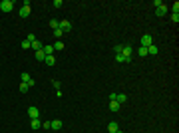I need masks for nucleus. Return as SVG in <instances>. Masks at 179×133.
I'll use <instances>...</instances> for the list:
<instances>
[{"label":"nucleus","instance_id":"obj_1","mask_svg":"<svg viewBox=\"0 0 179 133\" xmlns=\"http://www.w3.org/2000/svg\"><path fill=\"white\" fill-rule=\"evenodd\" d=\"M30 12H32V4H30V0H24L22 8H20V18H28Z\"/></svg>","mask_w":179,"mask_h":133},{"label":"nucleus","instance_id":"obj_2","mask_svg":"<svg viewBox=\"0 0 179 133\" xmlns=\"http://www.w3.org/2000/svg\"><path fill=\"white\" fill-rule=\"evenodd\" d=\"M12 8H14V2H12V0H2V2H0V10H2V12H10Z\"/></svg>","mask_w":179,"mask_h":133},{"label":"nucleus","instance_id":"obj_3","mask_svg":"<svg viewBox=\"0 0 179 133\" xmlns=\"http://www.w3.org/2000/svg\"><path fill=\"white\" fill-rule=\"evenodd\" d=\"M28 115H30V119H38V117H40V109L34 107V105H30V107H28Z\"/></svg>","mask_w":179,"mask_h":133},{"label":"nucleus","instance_id":"obj_4","mask_svg":"<svg viewBox=\"0 0 179 133\" xmlns=\"http://www.w3.org/2000/svg\"><path fill=\"white\" fill-rule=\"evenodd\" d=\"M122 56H126V58H132V54H134V48L130 44H126V46H122V52H120Z\"/></svg>","mask_w":179,"mask_h":133},{"label":"nucleus","instance_id":"obj_5","mask_svg":"<svg viewBox=\"0 0 179 133\" xmlns=\"http://www.w3.org/2000/svg\"><path fill=\"white\" fill-rule=\"evenodd\" d=\"M151 44H153V38H151V34H143V38H141V46H143V48H149Z\"/></svg>","mask_w":179,"mask_h":133},{"label":"nucleus","instance_id":"obj_6","mask_svg":"<svg viewBox=\"0 0 179 133\" xmlns=\"http://www.w3.org/2000/svg\"><path fill=\"white\" fill-rule=\"evenodd\" d=\"M155 14H157L159 18H161V16H165V14H167V6H165V4L161 2L159 6H155Z\"/></svg>","mask_w":179,"mask_h":133},{"label":"nucleus","instance_id":"obj_7","mask_svg":"<svg viewBox=\"0 0 179 133\" xmlns=\"http://www.w3.org/2000/svg\"><path fill=\"white\" fill-rule=\"evenodd\" d=\"M60 30L66 34V32H70L72 30V22H68V20H60Z\"/></svg>","mask_w":179,"mask_h":133},{"label":"nucleus","instance_id":"obj_8","mask_svg":"<svg viewBox=\"0 0 179 133\" xmlns=\"http://www.w3.org/2000/svg\"><path fill=\"white\" fill-rule=\"evenodd\" d=\"M22 84H26L28 88H30V86H34V80H32V76H30L28 72H24V74H22Z\"/></svg>","mask_w":179,"mask_h":133},{"label":"nucleus","instance_id":"obj_9","mask_svg":"<svg viewBox=\"0 0 179 133\" xmlns=\"http://www.w3.org/2000/svg\"><path fill=\"white\" fill-rule=\"evenodd\" d=\"M50 129H54V131H60V129H62V121H60V119H54V121H50Z\"/></svg>","mask_w":179,"mask_h":133},{"label":"nucleus","instance_id":"obj_10","mask_svg":"<svg viewBox=\"0 0 179 133\" xmlns=\"http://www.w3.org/2000/svg\"><path fill=\"white\" fill-rule=\"evenodd\" d=\"M42 48H44V44H42V42H40V40H38V38H36V40H34V42H32V50H34V52H40V50H42Z\"/></svg>","mask_w":179,"mask_h":133},{"label":"nucleus","instance_id":"obj_11","mask_svg":"<svg viewBox=\"0 0 179 133\" xmlns=\"http://www.w3.org/2000/svg\"><path fill=\"white\" fill-rule=\"evenodd\" d=\"M42 52H44L46 56H54V46H52V44H46L44 48H42Z\"/></svg>","mask_w":179,"mask_h":133},{"label":"nucleus","instance_id":"obj_12","mask_svg":"<svg viewBox=\"0 0 179 133\" xmlns=\"http://www.w3.org/2000/svg\"><path fill=\"white\" fill-rule=\"evenodd\" d=\"M116 60H118L120 64H126V62L130 64V62H132V58H126V56H122V54H116Z\"/></svg>","mask_w":179,"mask_h":133},{"label":"nucleus","instance_id":"obj_13","mask_svg":"<svg viewBox=\"0 0 179 133\" xmlns=\"http://www.w3.org/2000/svg\"><path fill=\"white\" fill-rule=\"evenodd\" d=\"M30 125H32V129H40V127H42L40 117H38V119H30Z\"/></svg>","mask_w":179,"mask_h":133},{"label":"nucleus","instance_id":"obj_14","mask_svg":"<svg viewBox=\"0 0 179 133\" xmlns=\"http://www.w3.org/2000/svg\"><path fill=\"white\" fill-rule=\"evenodd\" d=\"M157 52H159V50H157V46H155V44H151L149 48H147V56H155Z\"/></svg>","mask_w":179,"mask_h":133},{"label":"nucleus","instance_id":"obj_15","mask_svg":"<svg viewBox=\"0 0 179 133\" xmlns=\"http://www.w3.org/2000/svg\"><path fill=\"white\" fill-rule=\"evenodd\" d=\"M44 62H46V66H56V58L54 56H46Z\"/></svg>","mask_w":179,"mask_h":133},{"label":"nucleus","instance_id":"obj_16","mask_svg":"<svg viewBox=\"0 0 179 133\" xmlns=\"http://www.w3.org/2000/svg\"><path fill=\"white\" fill-rule=\"evenodd\" d=\"M118 129H120V125H118L116 121H112V123L108 125V131H110V133H116V131H118Z\"/></svg>","mask_w":179,"mask_h":133},{"label":"nucleus","instance_id":"obj_17","mask_svg":"<svg viewBox=\"0 0 179 133\" xmlns=\"http://www.w3.org/2000/svg\"><path fill=\"white\" fill-rule=\"evenodd\" d=\"M120 107H122V103H118V101H110V109H112V111H120Z\"/></svg>","mask_w":179,"mask_h":133},{"label":"nucleus","instance_id":"obj_18","mask_svg":"<svg viewBox=\"0 0 179 133\" xmlns=\"http://www.w3.org/2000/svg\"><path fill=\"white\" fill-rule=\"evenodd\" d=\"M116 101H118V103H124V101H128V95H126V93H118Z\"/></svg>","mask_w":179,"mask_h":133},{"label":"nucleus","instance_id":"obj_19","mask_svg":"<svg viewBox=\"0 0 179 133\" xmlns=\"http://www.w3.org/2000/svg\"><path fill=\"white\" fill-rule=\"evenodd\" d=\"M34 56H36V60H38V62H44V58H46V54L42 52V50H40V52H34Z\"/></svg>","mask_w":179,"mask_h":133},{"label":"nucleus","instance_id":"obj_20","mask_svg":"<svg viewBox=\"0 0 179 133\" xmlns=\"http://www.w3.org/2000/svg\"><path fill=\"white\" fill-rule=\"evenodd\" d=\"M62 50H64V42H60V40H58V42L54 44V52H62Z\"/></svg>","mask_w":179,"mask_h":133},{"label":"nucleus","instance_id":"obj_21","mask_svg":"<svg viewBox=\"0 0 179 133\" xmlns=\"http://www.w3.org/2000/svg\"><path fill=\"white\" fill-rule=\"evenodd\" d=\"M50 28L52 30H58L60 28V20H50Z\"/></svg>","mask_w":179,"mask_h":133},{"label":"nucleus","instance_id":"obj_22","mask_svg":"<svg viewBox=\"0 0 179 133\" xmlns=\"http://www.w3.org/2000/svg\"><path fill=\"white\" fill-rule=\"evenodd\" d=\"M137 54H139L141 58H145V56H147V48H143V46H141V48L137 50Z\"/></svg>","mask_w":179,"mask_h":133},{"label":"nucleus","instance_id":"obj_23","mask_svg":"<svg viewBox=\"0 0 179 133\" xmlns=\"http://www.w3.org/2000/svg\"><path fill=\"white\" fill-rule=\"evenodd\" d=\"M171 10H173V14H179V2H173V4H171Z\"/></svg>","mask_w":179,"mask_h":133},{"label":"nucleus","instance_id":"obj_24","mask_svg":"<svg viewBox=\"0 0 179 133\" xmlns=\"http://www.w3.org/2000/svg\"><path fill=\"white\" fill-rule=\"evenodd\" d=\"M22 50H30V48H32V44H30V42H28V40H24V42H22Z\"/></svg>","mask_w":179,"mask_h":133},{"label":"nucleus","instance_id":"obj_25","mask_svg":"<svg viewBox=\"0 0 179 133\" xmlns=\"http://www.w3.org/2000/svg\"><path fill=\"white\" fill-rule=\"evenodd\" d=\"M54 36H56V38H62V36H64V32L58 28V30H54Z\"/></svg>","mask_w":179,"mask_h":133},{"label":"nucleus","instance_id":"obj_26","mask_svg":"<svg viewBox=\"0 0 179 133\" xmlns=\"http://www.w3.org/2000/svg\"><path fill=\"white\" fill-rule=\"evenodd\" d=\"M26 40H28V42H30V44H32V42H34V40H36V36H34V34H28V36H26Z\"/></svg>","mask_w":179,"mask_h":133},{"label":"nucleus","instance_id":"obj_27","mask_svg":"<svg viewBox=\"0 0 179 133\" xmlns=\"http://www.w3.org/2000/svg\"><path fill=\"white\" fill-rule=\"evenodd\" d=\"M171 22L177 24V22H179V14H171Z\"/></svg>","mask_w":179,"mask_h":133},{"label":"nucleus","instance_id":"obj_28","mask_svg":"<svg viewBox=\"0 0 179 133\" xmlns=\"http://www.w3.org/2000/svg\"><path fill=\"white\" fill-rule=\"evenodd\" d=\"M20 91L26 93V91H28V86H26V84H20Z\"/></svg>","mask_w":179,"mask_h":133},{"label":"nucleus","instance_id":"obj_29","mask_svg":"<svg viewBox=\"0 0 179 133\" xmlns=\"http://www.w3.org/2000/svg\"><path fill=\"white\" fill-rule=\"evenodd\" d=\"M116 97H118V93H116V91H112V93H110V101H116Z\"/></svg>","mask_w":179,"mask_h":133},{"label":"nucleus","instance_id":"obj_30","mask_svg":"<svg viewBox=\"0 0 179 133\" xmlns=\"http://www.w3.org/2000/svg\"><path fill=\"white\" fill-rule=\"evenodd\" d=\"M52 86H54V88H56V89H60V86H62V84H60L58 80H54V82H52Z\"/></svg>","mask_w":179,"mask_h":133},{"label":"nucleus","instance_id":"obj_31","mask_svg":"<svg viewBox=\"0 0 179 133\" xmlns=\"http://www.w3.org/2000/svg\"><path fill=\"white\" fill-rule=\"evenodd\" d=\"M62 6V0H54V8H60Z\"/></svg>","mask_w":179,"mask_h":133},{"label":"nucleus","instance_id":"obj_32","mask_svg":"<svg viewBox=\"0 0 179 133\" xmlns=\"http://www.w3.org/2000/svg\"><path fill=\"white\" fill-rule=\"evenodd\" d=\"M42 127H44L46 131H48V129H50V121H44V123H42Z\"/></svg>","mask_w":179,"mask_h":133},{"label":"nucleus","instance_id":"obj_33","mask_svg":"<svg viewBox=\"0 0 179 133\" xmlns=\"http://www.w3.org/2000/svg\"><path fill=\"white\" fill-rule=\"evenodd\" d=\"M116 133H124V131H122V129H118V131H116Z\"/></svg>","mask_w":179,"mask_h":133}]
</instances>
